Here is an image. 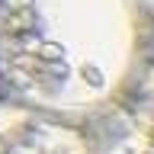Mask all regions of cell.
<instances>
[{"mask_svg": "<svg viewBox=\"0 0 154 154\" xmlns=\"http://www.w3.org/2000/svg\"><path fill=\"white\" fill-rule=\"evenodd\" d=\"M0 154H93L71 119L0 96Z\"/></svg>", "mask_w": 154, "mask_h": 154, "instance_id": "7a4b0ae2", "label": "cell"}, {"mask_svg": "<svg viewBox=\"0 0 154 154\" xmlns=\"http://www.w3.org/2000/svg\"><path fill=\"white\" fill-rule=\"evenodd\" d=\"M138 0H0V96L71 119L122 93L138 58Z\"/></svg>", "mask_w": 154, "mask_h": 154, "instance_id": "6da1fadb", "label": "cell"}]
</instances>
